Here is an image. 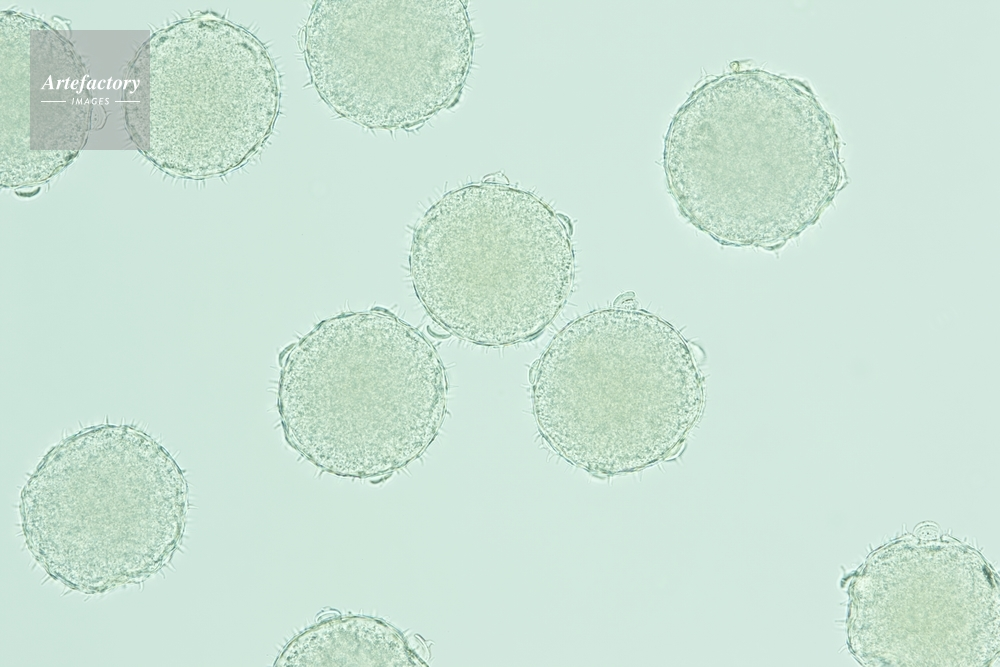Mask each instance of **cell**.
<instances>
[{"label": "cell", "instance_id": "5", "mask_svg": "<svg viewBox=\"0 0 1000 667\" xmlns=\"http://www.w3.org/2000/svg\"><path fill=\"white\" fill-rule=\"evenodd\" d=\"M765 76L730 74L706 84L667 136L665 169L679 208L723 245L771 248L795 229L780 155L764 134Z\"/></svg>", "mask_w": 1000, "mask_h": 667}, {"label": "cell", "instance_id": "1", "mask_svg": "<svg viewBox=\"0 0 1000 667\" xmlns=\"http://www.w3.org/2000/svg\"><path fill=\"white\" fill-rule=\"evenodd\" d=\"M447 383L434 346L381 310L318 323L281 357L286 441L321 470L373 478L418 458L436 437Z\"/></svg>", "mask_w": 1000, "mask_h": 667}, {"label": "cell", "instance_id": "2", "mask_svg": "<svg viewBox=\"0 0 1000 667\" xmlns=\"http://www.w3.org/2000/svg\"><path fill=\"white\" fill-rule=\"evenodd\" d=\"M691 349L669 323L629 307L592 311L552 339L533 371V413L559 455L619 474L668 458L704 407Z\"/></svg>", "mask_w": 1000, "mask_h": 667}, {"label": "cell", "instance_id": "3", "mask_svg": "<svg viewBox=\"0 0 1000 667\" xmlns=\"http://www.w3.org/2000/svg\"><path fill=\"white\" fill-rule=\"evenodd\" d=\"M574 250L564 219L529 192L483 182L442 196L415 228V293L451 334L502 346L539 335L567 301Z\"/></svg>", "mask_w": 1000, "mask_h": 667}, {"label": "cell", "instance_id": "6", "mask_svg": "<svg viewBox=\"0 0 1000 667\" xmlns=\"http://www.w3.org/2000/svg\"><path fill=\"white\" fill-rule=\"evenodd\" d=\"M278 667H395L416 665L404 639L368 616L324 620L296 636L275 661Z\"/></svg>", "mask_w": 1000, "mask_h": 667}, {"label": "cell", "instance_id": "4", "mask_svg": "<svg viewBox=\"0 0 1000 667\" xmlns=\"http://www.w3.org/2000/svg\"><path fill=\"white\" fill-rule=\"evenodd\" d=\"M304 37L320 97L368 128L413 126L448 104L472 48L460 1L322 0Z\"/></svg>", "mask_w": 1000, "mask_h": 667}]
</instances>
